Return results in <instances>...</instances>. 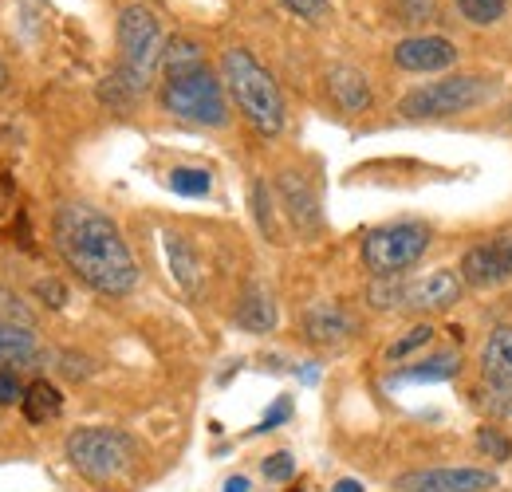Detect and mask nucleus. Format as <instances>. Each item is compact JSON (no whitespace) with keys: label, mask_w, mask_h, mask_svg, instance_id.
I'll return each mask as SVG.
<instances>
[{"label":"nucleus","mask_w":512,"mask_h":492,"mask_svg":"<svg viewBox=\"0 0 512 492\" xmlns=\"http://www.w3.org/2000/svg\"><path fill=\"white\" fill-rule=\"evenodd\" d=\"M52 237H56V248L67 260V268L87 288H95L103 296H127V292H134V284H138L134 256H130L119 225L103 209L83 205V201L60 205Z\"/></svg>","instance_id":"nucleus-1"},{"label":"nucleus","mask_w":512,"mask_h":492,"mask_svg":"<svg viewBox=\"0 0 512 492\" xmlns=\"http://www.w3.org/2000/svg\"><path fill=\"white\" fill-rule=\"evenodd\" d=\"M221 75L225 87L233 91L241 115L260 130V134H280L284 130V95L276 87V79L253 60V52L245 48H229L221 56Z\"/></svg>","instance_id":"nucleus-2"},{"label":"nucleus","mask_w":512,"mask_h":492,"mask_svg":"<svg viewBox=\"0 0 512 492\" xmlns=\"http://www.w3.org/2000/svg\"><path fill=\"white\" fill-rule=\"evenodd\" d=\"M119 52L123 67L115 71L134 95L146 91V79L154 71V63L162 60V24L146 4H127L119 12Z\"/></svg>","instance_id":"nucleus-3"},{"label":"nucleus","mask_w":512,"mask_h":492,"mask_svg":"<svg viewBox=\"0 0 512 492\" xmlns=\"http://www.w3.org/2000/svg\"><path fill=\"white\" fill-rule=\"evenodd\" d=\"M162 103L170 115L186 119V123L201 126H225L229 123V107H225V91L217 83V75L201 63L190 71H178V75H166V87H162Z\"/></svg>","instance_id":"nucleus-4"},{"label":"nucleus","mask_w":512,"mask_h":492,"mask_svg":"<svg viewBox=\"0 0 512 492\" xmlns=\"http://www.w3.org/2000/svg\"><path fill=\"white\" fill-rule=\"evenodd\" d=\"M67 461L75 465V473H83L95 485H107L115 477H123L134 461V441L123 430H107V426H87L67 437Z\"/></svg>","instance_id":"nucleus-5"},{"label":"nucleus","mask_w":512,"mask_h":492,"mask_svg":"<svg viewBox=\"0 0 512 492\" xmlns=\"http://www.w3.org/2000/svg\"><path fill=\"white\" fill-rule=\"evenodd\" d=\"M489 95H493V79H485V75H453V79L410 91L398 103V115H406V119H446V115H461V111L481 107Z\"/></svg>","instance_id":"nucleus-6"},{"label":"nucleus","mask_w":512,"mask_h":492,"mask_svg":"<svg viewBox=\"0 0 512 492\" xmlns=\"http://www.w3.org/2000/svg\"><path fill=\"white\" fill-rule=\"evenodd\" d=\"M426 248H430V229L426 225L398 221V225H383V229L367 233V241H363V264L379 280H394L398 272L414 268Z\"/></svg>","instance_id":"nucleus-7"},{"label":"nucleus","mask_w":512,"mask_h":492,"mask_svg":"<svg viewBox=\"0 0 512 492\" xmlns=\"http://www.w3.org/2000/svg\"><path fill=\"white\" fill-rule=\"evenodd\" d=\"M512 280V233L473 245L461 256V284L469 288H497Z\"/></svg>","instance_id":"nucleus-8"},{"label":"nucleus","mask_w":512,"mask_h":492,"mask_svg":"<svg viewBox=\"0 0 512 492\" xmlns=\"http://www.w3.org/2000/svg\"><path fill=\"white\" fill-rule=\"evenodd\" d=\"M398 492H493L497 477L489 469H418L394 481Z\"/></svg>","instance_id":"nucleus-9"},{"label":"nucleus","mask_w":512,"mask_h":492,"mask_svg":"<svg viewBox=\"0 0 512 492\" xmlns=\"http://www.w3.org/2000/svg\"><path fill=\"white\" fill-rule=\"evenodd\" d=\"M461 300V276L438 268L422 280H406L402 284V296H398V308L406 311H446Z\"/></svg>","instance_id":"nucleus-10"},{"label":"nucleus","mask_w":512,"mask_h":492,"mask_svg":"<svg viewBox=\"0 0 512 492\" xmlns=\"http://www.w3.org/2000/svg\"><path fill=\"white\" fill-rule=\"evenodd\" d=\"M394 63L402 71H446L457 63V48L446 36H410L394 44Z\"/></svg>","instance_id":"nucleus-11"},{"label":"nucleus","mask_w":512,"mask_h":492,"mask_svg":"<svg viewBox=\"0 0 512 492\" xmlns=\"http://www.w3.org/2000/svg\"><path fill=\"white\" fill-rule=\"evenodd\" d=\"M304 335L312 343H320V347H335V343H343V339L355 335V319L339 308V304H316V308H308V315H304Z\"/></svg>","instance_id":"nucleus-12"},{"label":"nucleus","mask_w":512,"mask_h":492,"mask_svg":"<svg viewBox=\"0 0 512 492\" xmlns=\"http://www.w3.org/2000/svg\"><path fill=\"white\" fill-rule=\"evenodd\" d=\"M327 91H331V99H335L347 115H359V111L371 107L367 75L355 71V67H335V71H327Z\"/></svg>","instance_id":"nucleus-13"},{"label":"nucleus","mask_w":512,"mask_h":492,"mask_svg":"<svg viewBox=\"0 0 512 492\" xmlns=\"http://www.w3.org/2000/svg\"><path fill=\"white\" fill-rule=\"evenodd\" d=\"M481 374L489 386H512V327H501L481 347Z\"/></svg>","instance_id":"nucleus-14"},{"label":"nucleus","mask_w":512,"mask_h":492,"mask_svg":"<svg viewBox=\"0 0 512 492\" xmlns=\"http://www.w3.org/2000/svg\"><path fill=\"white\" fill-rule=\"evenodd\" d=\"M166 260H170V272H174V280L197 296L201 292V256L193 252V245L186 237H178V233H166Z\"/></svg>","instance_id":"nucleus-15"},{"label":"nucleus","mask_w":512,"mask_h":492,"mask_svg":"<svg viewBox=\"0 0 512 492\" xmlns=\"http://www.w3.org/2000/svg\"><path fill=\"white\" fill-rule=\"evenodd\" d=\"M280 193H284L288 213H292L296 225H304V229H316V225H320V205H316L312 189H308V182H304L300 174H284V178H280Z\"/></svg>","instance_id":"nucleus-16"},{"label":"nucleus","mask_w":512,"mask_h":492,"mask_svg":"<svg viewBox=\"0 0 512 492\" xmlns=\"http://www.w3.org/2000/svg\"><path fill=\"white\" fill-rule=\"evenodd\" d=\"M237 323L256 331V335H264V331L276 327V304H272V296H268L260 284L245 288V296H241V304H237Z\"/></svg>","instance_id":"nucleus-17"},{"label":"nucleus","mask_w":512,"mask_h":492,"mask_svg":"<svg viewBox=\"0 0 512 492\" xmlns=\"http://www.w3.org/2000/svg\"><path fill=\"white\" fill-rule=\"evenodd\" d=\"M24 418L32 422V426H44V422H52V418H60V410H64V398H60V390L52 386V382H32L28 390H24Z\"/></svg>","instance_id":"nucleus-18"},{"label":"nucleus","mask_w":512,"mask_h":492,"mask_svg":"<svg viewBox=\"0 0 512 492\" xmlns=\"http://www.w3.org/2000/svg\"><path fill=\"white\" fill-rule=\"evenodd\" d=\"M162 67H166V75L201 67V48H197L193 40H186V36H174V40L166 44V52H162Z\"/></svg>","instance_id":"nucleus-19"},{"label":"nucleus","mask_w":512,"mask_h":492,"mask_svg":"<svg viewBox=\"0 0 512 492\" xmlns=\"http://www.w3.org/2000/svg\"><path fill=\"white\" fill-rule=\"evenodd\" d=\"M453 374H457V355H453V351L434 355V359H426V363H418V367L402 370L406 382H446Z\"/></svg>","instance_id":"nucleus-20"},{"label":"nucleus","mask_w":512,"mask_h":492,"mask_svg":"<svg viewBox=\"0 0 512 492\" xmlns=\"http://www.w3.org/2000/svg\"><path fill=\"white\" fill-rule=\"evenodd\" d=\"M170 189L182 193V197H205L213 189V178H209V170L178 166V170H170Z\"/></svg>","instance_id":"nucleus-21"},{"label":"nucleus","mask_w":512,"mask_h":492,"mask_svg":"<svg viewBox=\"0 0 512 492\" xmlns=\"http://www.w3.org/2000/svg\"><path fill=\"white\" fill-rule=\"evenodd\" d=\"M32 351H36V343H32L28 331L0 323V363H20V359H28Z\"/></svg>","instance_id":"nucleus-22"},{"label":"nucleus","mask_w":512,"mask_h":492,"mask_svg":"<svg viewBox=\"0 0 512 492\" xmlns=\"http://www.w3.org/2000/svg\"><path fill=\"white\" fill-rule=\"evenodd\" d=\"M453 4L469 24H497L505 16V0H453Z\"/></svg>","instance_id":"nucleus-23"},{"label":"nucleus","mask_w":512,"mask_h":492,"mask_svg":"<svg viewBox=\"0 0 512 492\" xmlns=\"http://www.w3.org/2000/svg\"><path fill=\"white\" fill-rule=\"evenodd\" d=\"M430 339H434V327H426V323H418V327H410V331H406V335H402L398 343H390V347H386V359H390V363H398V359H406L410 351H418V347H426Z\"/></svg>","instance_id":"nucleus-24"},{"label":"nucleus","mask_w":512,"mask_h":492,"mask_svg":"<svg viewBox=\"0 0 512 492\" xmlns=\"http://www.w3.org/2000/svg\"><path fill=\"white\" fill-rule=\"evenodd\" d=\"M477 449H481L485 457H493V461H509V457H512L509 433H505V430H493V426L477 430Z\"/></svg>","instance_id":"nucleus-25"},{"label":"nucleus","mask_w":512,"mask_h":492,"mask_svg":"<svg viewBox=\"0 0 512 492\" xmlns=\"http://www.w3.org/2000/svg\"><path fill=\"white\" fill-rule=\"evenodd\" d=\"M477 406H485L497 418H512V386H489L485 382V390H477Z\"/></svg>","instance_id":"nucleus-26"},{"label":"nucleus","mask_w":512,"mask_h":492,"mask_svg":"<svg viewBox=\"0 0 512 492\" xmlns=\"http://www.w3.org/2000/svg\"><path fill=\"white\" fill-rule=\"evenodd\" d=\"M264 477L268 481H292L296 477V461H292V453H272V457H264Z\"/></svg>","instance_id":"nucleus-27"},{"label":"nucleus","mask_w":512,"mask_h":492,"mask_svg":"<svg viewBox=\"0 0 512 492\" xmlns=\"http://www.w3.org/2000/svg\"><path fill=\"white\" fill-rule=\"evenodd\" d=\"M394 8L402 16V24H422L434 16V0H394Z\"/></svg>","instance_id":"nucleus-28"},{"label":"nucleus","mask_w":512,"mask_h":492,"mask_svg":"<svg viewBox=\"0 0 512 492\" xmlns=\"http://www.w3.org/2000/svg\"><path fill=\"white\" fill-rule=\"evenodd\" d=\"M280 4H284L292 16H300V20H323L327 8H331L327 0H280Z\"/></svg>","instance_id":"nucleus-29"},{"label":"nucleus","mask_w":512,"mask_h":492,"mask_svg":"<svg viewBox=\"0 0 512 492\" xmlns=\"http://www.w3.org/2000/svg\"><path fill=\"white\" fill-rule=\"evenodd\" d=\"M12 402H24V386L12 370H0V406H12Z\"/></svg>","instance_id":"nucleus-30"},{"label":"nucleus","mask_w":512,"mask_h":492,"mask_svg":"<svg viewBox=\"0 0 512 492\" xmlns=\"http://www.w3.org/2000/svg\"><path fill=\"white\" fill-rule=\"evenodd\" d=\"M288 414H292V402H288V398H280V402L264 414V422L256 426V433H264V430H272V426H280V422H288Z\"/></svg>","instance_id":"nucleus-31"},{"label":"nucleus","mask_w":512,"mask_h":492,"mask_svg":"<svg viewBox=\"0 0 512 492\" xmlns=\"http://www.w3.org/2000/svg\"><path fill=\"white\" fill-rule=\"evenodd\" d=\"M36 296H40V300H52V308H64L67 304L64 284H56V280H40V284H36Z\"/></svg>","instance_id":"nucleus-32"},{"label":"nucleus","mask_w":512,"mask_h":492,"mask_svg":"<svg viewBox=\"0 0 512 492\" xmlns=\"http://www.w3.org/2000/svg\"><path fill=\"white\" fill-rule=\"evenodd\" d=\"M225 492H249V477H229V481H225Z\"/></svg>","instance_id":"nucleus-33"},{"label":"nucleus","mask_w":512,"mask_h":492,"mask_svg":"<svg viewBox=\"0 0 512 492\" xmlns=\"http://www.w3.org/2000/svg\"><path fill=\"white\" fill-rule=\"evenodd\" d=\"M335 492H363L359 481H335Z\"/></svg>","instance_id":"nucleus-34"}]
</instances>
